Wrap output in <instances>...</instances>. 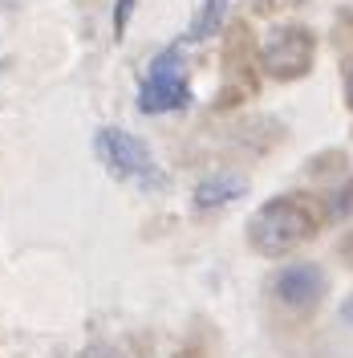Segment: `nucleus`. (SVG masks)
<instances>
[{
    "mask_svg": "<svg viewBox=\"0 0 353 358\" xmlns=\"http://www.w3.org/2000/svg\"><path fill=\"white\" fill-rule=\"evenodd\" d=\"M248 232H252V245L260 248V252L280 257V252H288V248H296V245L309 241L313 216L292 200H272L252 216V228H248Z\"/></svg>",
    "mask_w": 353,
    "mask_h": 358,
    "instance_id": "obj_1",
    "label": "nucleus"
},
{
    "mask_svg": "<svg viewBox=\"0 0 353 358\" xmlns=\"http://www.w3.org/2000/svg\"><path fill=\"white\" fill-rule=\"evenodd\" d=\"M98 155L106 159V167H110L114 176L138 179V183H147V187L163 183V179H158L155 159L147 155V147H142L134 134H126V131H102L98 134Z\"/></svg>",
    "mask_w": 353,
    "mask_h": 358,
    "instance_id": "obj_2",
    "label": "nucleus"
},
{
    "mask_svg": "<svg viewBox=\"0 0 353 358\" xmlns=\"http://www.w3.org/2000/svg\"><path fill=\"white\" fill-rule=\"evenodd\" d=\"M183 102H187V78L179 73V53L167 49L151 66V78L138 94V106L142 110H179Z\"/></svg>",
    "mask_w": 353,
    "mask_h": 358,
    "instance_id": "obj_3",
    "label": "nucleus"
},
{
    "mask_svg": "<svg viewBox=\"0 0 353 358\" xmlns=\"http://www.w3.org/2000/svg\"><path fill=\"white\" fill-rule=\"evenodd\" d=\"M321 289H325V277L313 265H292L276 277V293L285 297L288 306H309V301L321 297Z\"/></svg>",
    "mask_w": 353,
    "mask_h": 358,
    "instance_id": "obj_4",
    "label": "nucleus"
},
{
    "mask_svg": "<svg viewBox=\"0 0 353 358\" xmlns=\"http://www.w3.org/2000/svg\"><path fill=\"white\" fill-rule=\"evenodd\" d=\"M243 183L240 179H207L203 187H199V208H216V200H232V196H240Z\"/></svg>",
    "mask_w": 353,
    "mask_h": 358,
    "instance_id": "obj_5",
    "label": "nucleus"
},
{
    "mask_svg": "<svg viewBox=\"0 0 353 358\" xmlns=\"http://www.w3.org/2000/svg\"><path fill=\"white\" fill-rule=\"evenodd\" d=\"M220 17H223V0H207V4H203V17H199V24L191 29V37H203V33H211Z\"/></svg>",
    "mask_w": 353,
    "mask_h": 358,
    "instance_id": "obj_6",
    "label": "nucleus"
},
{
    "mask_svg": "<svg viewBox=\"0 0 353 358\" xmlns=\"http://www.w3.org/2000/svg\"><path fill=\"white\" fill-rule=\"evenodd\" d=\"M86 358H114L110 350H93V355H86Z\"/></svg>",
    "mask_w": 353,
    "mask_h": 358,
    "instance_id": "obj_7",
    "label": "nucleus"
},
{
    "mask_svg": "<svg viewBox=\"0 0 353 358\" xmlns=\"http://www.w3.org/2000/svg\"><path fill=\"white\" fill-rule=\"evenodd\" d=\"M350 94H353V73H350Z\"/></svg>",
    "mask_w": 353,
    "mask_h": 358,
    "instance_id": "obj_8",
    "label": "nucleus"
}]
</instances>
